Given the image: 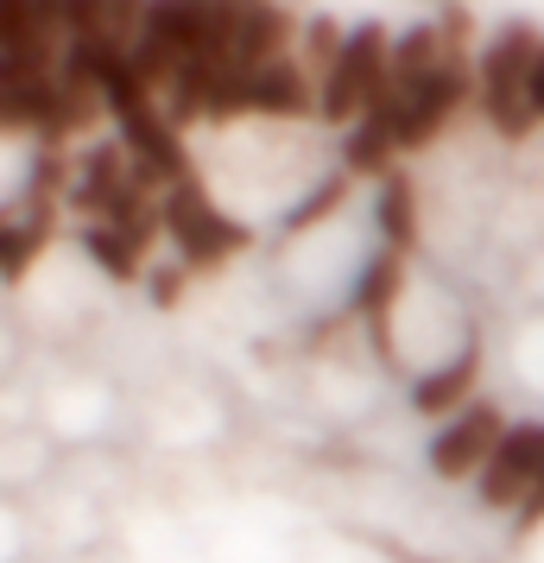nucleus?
<instances>
[{
  "label": "nucleus",
  "instance_id": "f257e3e1",
  "mask_svg": "<svg viewBox=\"0 0 544 563\" xmlns=\"http://www.w3.org/2000/svg\"><path fill=\"white\" fill-rule=\"evenodd\" d=\"M539 52H544V26L539 20H500L488 32V45L475 57V108L500 140H525L539 128L532 114V70H539Z\"/></svg>",
  "mask_w": 544,
  "mask_h": 563
},
{
  "label": "nucleus",
  "instance_id": "f03ea898",
  "mask_svg": "<svg viewBox=\"0 0 544 563\" xmlns=\"http://www.w3.org/2000/svg\"><path fill=\"white\" fill-rule=\"evenodd\" d=\"M158 222H165V241H171L178 266H190V273H215V266H229L234 254L254 247L247 222L215 203V197L203 190V178L171 184L165 203H158Z\"/></svg>",
  "mask_w": 544,
  "mask_h": 563
},
{
  "label": "nucleus",
  "instance_id": "7ed1b4c3",
  "mask_svg": "<svg viewBox=\"0 0 544 563\" xmlns=\"http://www.w3.org/2000/svg\"><path fill=\"white\" fill-rule=\"evenodd\" d=\"M387 82H392V26L387 20H355V26H348V45H342V57H336V70L317 89V121L348 133L367 108H374V96H380Z\"/></svg>",
  "mask_w": 544,
  "mask_h": 563
},
{
  "label": "nucleus",
  "instance_id": "20e7f679",
  "mask_svg": "<svg viewBox=\"0 0 544 563\" xmlns=\"http://www.w3.org/2000/svg\"><path fill=\"white\" fill-rule=\"evenodd\" d=\"M500 437H507V411L493 406V399H475L468 411L443 418L437 437H424V468H431L437 482H475L493 462Z\"/></svg>",
  "mask_w": 544,
  "mask_h": 563
},
{
  "label": "nucleus",
  "instance_id": "39448f33",
  "mask_svg": "<svg viewBox=\"0 0 544 563\" xmlns=\"http://www.w3.org/2000/svg\"><path fill=\"white\" fill-rule=\"evenodd\" d=\"M399 298H406V254L399 247H374L362 260V273H355L348 305L362 317L367 349L380 355V367H399V349H392V310H399Z\"/></svg>",
  "mask_w": 544,
  "mask_h": 563
},
{
  "label": "nucleus",
  "instance_id": "423d86ee",
  "mask_svg": "<svg viewBox=\"0 0 544 563\" xmlns=\"http://www.w3.org/2000/svg\"><path fill=\"white\" fill-rule=\"evenodd\" d=\"M539 475H544V424L525 418V424H507L493 462L475 475V494H481V507H493V512H519Z\"/></svg>",
  "mask_w": 544,
  "mask_h": 563
},
{
  "label": "nucleus",
  "instance_id": "0eeeda50",
  "mask_svg": "<svg viewBox=\"0 0 544 563\" xmlns=\"http://www.w3.org/2000/svg\"><path fill=\"white\" fill-rule=\"evenodd\" d=\"M57 89H64L57 70H38L26 57H0V140H20V133L45 140L57 114Z\"/></svg>",
  "mask_w": 544,
  "mask_h": 563
},
{
  "label": "nucleus",
  "instance_id": "6e6552de",
  "mask_svg": "<svg viewBox=\"0 0 544 563\" xmlns=\"http://www.w3.org/2000/svg\"><path fill=\"white\" fill-rule=\"evenodd\" d=\"M127 184H133V158H127V146H121V133H108V140H96V146L77 158L70 216H77V222H108V216L121 209V197H127Z\"/></svg>",
  "mask_w": 544,
  "mask_h": 563
},
{
  "label": "nucleus",
  "instance_id": "1a4fd4ad",
  "mask_svg": "<svg viewBox=\"0 0 544 563\" xmlns=\"http://www.w3.org/2000/svg\"><path fill=\"white\" fill-rule=\"evenodd\" d=\"M121 146L140 172H153L165 190L184 178H197V165H190V146H184V128L165 121V108H146V114H127L121 121Z\"/></svg>",
  "mask_w": 544,
  "mask_h": 563
},
{
  "label": "nucleus",
  "instance_id": "9d476101",
  "mask_svg": "<svg viewBox=\"0 0 544 563\" xmlns=\"http://www.w3.org/2000/svg\"><path fill=\"white\" fill-rule=\"evenodd\" d=\"M475 386H481V342H463L443 367L418 374L406 399H412L418 418H456V411L475 406Z\"/></svg>",
  "mask_w": 544,
  "mask_h": 563
},
{
  "label": "nucleus",
  "instance_id": "9b49d317",
  "mask_svg": "<svg viewBox=\"0 0 544 563\" xmlns=\"http://www.w3.org/2000/svg\"><path fill=\"white\" fill-rule=\"evenodd\" d=\"M298 38H304V20L291 0H259L254 13L241 20V45H234V64L241 70H266L279 57H298Z\"/></svg>",
  "mask_w": 544,
  "mask_h": 563
},
{
  "label": "nucleus",
  "instance_id": "f8f14e48",
  "mask_svg": "<svg viewBox=\"0 0 544 563\" xmlns=\"http://www.w3.org/2000/svg\"><path fill=\"white\" fill-rule=\"evenodd\" d=\"M254 114H273V121H304V114H317V77L298 57H279V64L254 70Z\"/></svg>",
  "mask_w": 544,
  "mask_h": 563
},
{
  "label": "nucleus",
  "instance_id": "ddd939ff",
  "mask_svg": "<svg viewBox=\"0 0 544 563\" xmlns=\"http://www.w3.org/2000/svg\"><path fill=\"white\" fill-rule=\"evenodd\" d=\"M0 57H26L38 70L64 64V38L38 20V0H0Z\"/></svg>",
  "mask_w": 544,
  "mask_h": 563
},
{
  "label": "nucleus",
  "instance_id": "4468645a",
  "mask_svg": "<svg viewBox=\"0 0 544 563\" xmlns=\"http://www.w3.org/2000/svg\"><path fill=\"white\" fill-rule=\"evenodd\" d=\"M449 52H443V26L437 20H412V26H392V89L412 96L424 77H437Z\"/></svg>",
  "mask_w": 544,
  "mask_h": 563
},
{
  "label": "nucleus",
  "instance_id": "2eb2a0df",
  "mask_svg": "<svg viewBox=\"0 0 544 563\" xmlns=\"http://www.w3.org/2000/svg\"><path fill=\"white\" fill-rule=\"evenodd\" d=\"M374 234H380V247H399V254H412L418 234H424V222H418V184L406 165L387 184H374Z\"/></svg>",
  "mask_w": 544,
  "mask_h": 563
},
{
  "label": "nucleus",
  "instance_id": "dca6fc26",
  "mask_svg": "<svg viewBox=\"0 0 544 563\" xmlns=\"http://www.w3.org/2000/svg\"><path fill=\"white\" fill-rule=\"evenodd\" d=\"M77 241H82V254L96 260L102 279H114V285L146 279V247H140L127 229H114V222H82Z\"/></svg>",
  "mask_w": 544,
  "mask_h": 563
},
{
  "label": "nucleus",
  "instance_id": "f3484780",
  "mask_svg": "<svg viewBox=\"0 0 544 563\" xmlns=\"http://www.w3.org/2000/svg\"><path fill=\"white\" fill-rule=\"evenodd\" d=\"M52 229L57 222H32V216H20L13 209V229H7V241H0V285H20L38 266V254L52 247Z\"/></svg>",
  "mask_w": 544,
  "mask_h": 563
},
{
  "label": "nucleus",
  "instance_id": "a211bd4d",
  "mask_svg": "<svg viewBox=\"0 0 544 563\" xmlns=\"http://www.w3.org/2000/svg\"><path fill=\"white\" fill-rule=\"evenodd\" d=\"M348 190H355V178H348V172H330V178H317L311 190H304V197H298V203L286 209V222H279V229L286 234H311L317 222H330V216H336L342 203H348Z\"/></svg>",
  "mask_w": 544,
  "mask_h": 563
},
{
  "label": "nucleus",
  "instance_id": "6ab92c4d",
  "mask_svg": "<svg viewBox=\"0 0 544 563\" xmlns=\"http://www.w3.org/2000/svg\"><path fill=\"white\" fill-rule=\"evenodd\" d=\"M342 45H348V26H342L336 13H311V20H304V38H298V64H304V70L317 77V89H323V77L336 70Z\"/></svg>",
  "mask_w": 544,
  "mask_h": 563
},
{
  "label": "nucleus",
  "instance_id": "aec40b11",
  "mask_svg": "<svg viewBox=\"0 0 544 563\" xmlns=\"http://www.w3.org/2000/svg\"><path fill=\"white\" fill-rule=\"evenodd\" d=\"M241 114H254V70L209 64V121L222 128V121H241Z\"/></svg>",
  "mask_w": 544,
  "mask_h": 563
},
{
  "label": "nucleus",
  "instance_id": "412c9836",
  "mask_svg": "<svg viewBox=\"0 0 544 563\" xmlns=\"http://www.w3.org/2000/svg\"><path fill=\"white\" fill-rule=\"evenodd\" d=\"M146 13H153V0H102V26L114 45H133L140 26H146Z\"/></svg>",
  "mask_w": 544,
  "mask_h": 563
},
{
  "label": "nucleus",
  "instance_id": "4be33fe9",
  "mask_svg": "<svg viewBox=\"0 0 544 563\" xmlns=\"http://www.w3.org/2000/svg\"><path fill=\"white\" fill-rule=\"evenodd\" d=\"M146 291H153L158 310H178L184 291H190V266H153V273H146Z\"/></svg>",
  "mask_w": 544,
  "mask_h": 563
},
{
  "label": "nucleus",
  "instance_id": "5701e85b",
  "mask_svg": "<svg viewBox=\"0 0 544 563\" xmlns=\"http://www.w3.org/2000/svg\"><path fill=\"white\" fill-rule=\"evenodd\" d=\"M532 114L544 121V52H539V70H532Z\"/></svg>",
  "mask_w": 544,
  "mask_h": 563
},
{
  "label": "nucleus",
  "instance_id": "b1692460",
  "mask_svg": "<svg viewBox=\"0 0 544 563\" xmlns=\"http://www.w3.org/2000/svg\"><path fill=\"white\" fill-rule=\"evenodd\" d=\"M7 229H13V209H0V241H7Z\"/></svg>",
  "mask_w": 544,
  "mask_h": 563
}]
</instances>
